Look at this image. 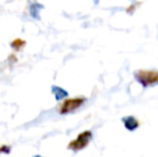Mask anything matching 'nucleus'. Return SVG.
Returning a JSON list of instances; mask_svg holds the SVG:
<instances>
[{
  "label": "nucleus",
  "mask_w": 158,
  "mask_h": 157,
  "mask_svg": "<svg viewBox=\"0 0 158 157\" xmlns=\"http://www.w3.org/2000/svg\"><path fill=\"white\" fill-rule=\"evenodd\" d=\"M135 78L144 87L158 84V71L156 70H138L135 73Z\"/></svg>",
  "instance_id": "nucleus-1"
},
{
  "label": "nucleus",
  "mask_w": 158,
  "mask_h": 157,
  "mask_svg": "<svg viewBox=\"0 0 158 157\" xmlns=\"http://www.w3.org/2000/svg\"><path fill=\"white\" fill-rule=\"evenodd\" d=\"M93 139V134L89 130H85V131L81 132L74 140H72L68 144V149L71 151H81V150L85 149L88 144H89L90 140Z\"/></svg>",
  "instance_id": "nucleus-2"
},
{
  "label": "nucleus",
  "mask_w": 158,
  "mask_h": 157,
  "mask_svg": "<svg viewBox=\"0 0 158 157\" xmlns=\"http://www.w3.org/2000/svg\"><path fill=\"white\" fill-rule=\"evenodd\" d=\"M86 101V98L84 97H75V98H68L66 100H64V102L59 105L58 112L60 114H68L71 112H74L75 110H77L80 107L84 105V102Z\"/></svg>",
  "instance_id": "nucleus-3"
},
{
  "label": "nucleus",
  "mask_w": 158,
  "mask_h": 157,
  "mask_svg": "<svg viewBox=\"0 0 158 157\" xmlns=\"http://www.w3.org/2000/svg\"><path fill=\"white\" fill-rule=\"evenodd\" d=\"M123 122L125 127L128 130H130V131H132V130L137 129L139 127V122H138V119L135 118H133V116H128V118H123Z\"/></svg>",
  "instance_id": "nucleus-4"
},
{
  "label": "nucleus",
  "mask_w": 158,
  "mask_h": 157,
  "mask_svg": "<svg viewBox=\"0 0 158 157\" xmlns=\"http://www.w3.org/2000/svg\"><path fill=\"white\" fill-rule=\"evenodd\" d=\"M52 92H53V94H54L55 98H56L57 100H60V99H64L68 96V93H67L64 89H63V88L58 87V86H53Z\"/></svg>",
  "instance_id": "nucleus-5"
},
{
  "label": "nucleus",
  "mask_w": 158,
  "mask_h": 157,
  "mask_svg": "<svg viewBox=\"0 0 158 157\" xmlns=\"http://www.w3.org/2000/svg\"><path fill=\"white\" fill-rule=\"evenodd\" d=\"M25 44H26V42L24 41L23 39H15V40H13L12 41V43H11V46H12V48L13 50H15V51H21L22 48L25 46Z\"/></svg>",
  "instance_id": "nucleus-6"
},
{
  "label": "nucleus",
  "mask_w": 158,
  "mask_h": 157,
  "mask_svg": "<svg viewBox=\"0 0 158 157\" xmlns=\"http://www.w3.org/2000/svg\"><path fill=\"white\" fill-rule=\"evenodd\" d=\"M10 147H6V145H2L1 147H0V154H2V153H10Z\"/></svg>",
  "instance_id": "nucleus-7"
},
{
  "label": "nucleus",
  "mask_w": 158,
  "mask_h": 157,
  "mask_svg": "<svg viewBox=\"0 0 158 157\" xmlns=\"http://www.w3.org/2000/svg\"><path fill=\"white\" fill-rule=\"evenodd\" d=\"M35 157H41V156H35Z\"/></svg>",
  "instance_id": "nucleus-8"
}]
</instances>
